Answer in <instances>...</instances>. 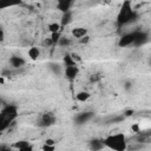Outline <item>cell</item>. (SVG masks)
I'll return each instance as SVG.
<instances>
[{
	"instance_id": "obj_4",
	"label": "cell",
	"mask_w": 151,
	"mask_h": 151,
	"mask_svg": "<svg viewBox=\"0 0 151 151\" xmlns=\"http://www.w3.org/2000/svg\"><path fill=\"white\" fill-rule=\"evenodd\" d=\"M57 122V117L53 112H42L38 118V125L41 127H50L54 125Z\"/></svg>"
},
{
	"instance_id": "obj_16",
	"label": "cell",
	"mask_w": 151,
	"mask_h": 151,
	"mask_svg": "<svg viewBox=\"0 0 151 151\" xmlns=\"http://www.w3.org/2000/svg\"><path fill=\"white\" fill-rule=\"evenodd\" d=\"M60 27H61V25L59 22H51V24H48V31L51 33H58V32H60Z\"/></svg>"
},
{
	"instance_id": "obj_7",
	"label": "cell",
	"mask_w": 151,
	"mask_h": 151,
	"mask_svg": "<svg viewBox=\"0 0 151 151\" xmlns=\"http://www.w3.org/2000/svg\"><path fill=\"white\" fill-rule=\"evenodd\" d=\"M25 63H26V60H25L22 57H19V55H12V57L9 58V64H11V66L14 67V68H20V67H22V66L25 65Z\"/></svg>"
},
{
	"instance_id": "obj_17",
	"label": "cell",
	"mask_w": 151,
	"mask_h": 151,
	"mask_svg": "<svg viewBox=\"0 0 151 151\" xmlns=\"http://www.w3.org/2000/svg\"><path fill=\"white\" fill-rule=\"evenodd\" d=\"M71 18H72V13L71 12H67V13H64L63 14V18H61V25H66L71 21Z\"/></svg>"
},
{
	"instance_id": "obj_1",
	"label": "cell",
	"mask_w": 151,
	"mask_h": 151,
	"mask_svg": "<svg viewBox=\"0 0 151 151\" xmlns=\"http://www.w3.org/2000/svg\"><path fill=\"white\" fill-rule=\"evenodd\" d=\"M103 143H104V146L110 149L111 151H126V146H127L125 134L122 132L111 133L106 136L103 139Z\"/></svg>"
},
{
	"instance_id": "obj_28",
	"label": "cell",
	"mask_w": 151,
	"mask_h": 151,
	"mask_svg": "<svg viewBox=\"0 0 151 151\" xmlns=\"http://www.w3.org/2000/svg\"><path fill=\"white\" fill-rule=\"evenodd\" d=\"M4 40V31H2V28H0V41H2Z\"/></svg>"
},
{
	"instance_id": "obj_21",
	"label": "cell",
	"mask_w": 151,
	"mask_h": 151,
	"mask_svg": "<svg viewBox=\"0 0 151 151\" xmlns=\"http://www.w3.org/2000/svg\"><path fill=\"white\" fill-rule=\"evenodd\" d=\"M41 151H55V146L54 145H46V144H44L41 146Z\"/></svg>"
},
{
	"instance_id": "obj_2",
	"label": "cell",
	"mask_w": 151,
	"mask_h": 151,
	"mask_svg": "<svg viewBox=\"0 0 151 151\" xmlns=\"http://www.w3.org/2000/svg\"><path fill=\"white\" fill-rule=\"evenodd\" d=\"M18 117V107L15 105H7L0 111V133L4 132Z\"/></svg>"
},
{
	"instance_id": "obj_24",
	"label": "cell",
	"mask_w": 151,
	"mask_h": 151,
	"mask_svg": "<svg viewBox=\"0 0 151 151\" xmlns=\"http://www.w3.org/2000/svg\"><path fill=\"white\" fill-rule=\"evenodd\" d=\"M90 39H91V38H90L88 35H85L84 38L79 39V42H80V44H83V45H85V44H87V42L90 41Z\"/></svg>"
},
{
	"instance_id": "obj_5",
	"label": "cell",
	"mask_w": 151,
	"mask_h": 151,
	"mask_svg": "<svg viewBox=\"0 0 151 151\" xmlns=\"http://www.w3.org/2000/svg\"><path fill=\"white\" fill-rule=\"evenodd\" d=\"M133 41H134V32H130V33L124 34V35L119 39L118 45H119L120 47H126V46L133 44Z\"/></svg>"
},
{
	"instance_id": "obj_8",
	"label": "cell",
	"mask_w": 151,
	"mask_h": 151,
	"mask_svg": "<svg viewBox=\"0 0 151 151\" xmlns=\"http://www.w3.org/2000/svg\"><path fill=\"white\" fill-rule=\"evenodd\" d=\"M71 34H72L73 38H77L79 40V39L84 38L85 35H87V28H85V27H74V28H72Z\"/></svg>"
},
{
	"instance_id": "obj_6",
	"label": "cell",
	"mask_w": 151,
	"mask_h": 151,
	"mask_svg": "<svg viewBox=\"0 0 151 151\" xmlns=\"http://www.w3.org/2000/svg\"><path fill=\"white\" fill-rule=\"evenodd\" d=\"M72 5H73V1H70V0H59L57 2V8L59 11H61L63 14H64V13L70 12Z\"/></svg>"
},
{
	"instance_id": "obj_20",
	"label": "cell",
	"mask_w": 151,
	"mask_h": 151,
	"mask_svg": "<svg viewBox=\"0 0 151 151\" xmlns=\"http://www.w3.org/2000/svg\"><path fill=\"white\" fill-rule=\"evenodd\" d=\"M101 77H103V76H101L100 73H98V72H97V73H93V74H91V76H90V80H91L92 83H96V81L100 80V79H101Z\"/></svg>"
},
{
	"instance_id": "obj_9",
	"label": "cell",
	"mask_w": 151,
	"mask_h": 151,
	"mask_svg": "<svg viewBox=\"0 0 151 151\" xmlns=\"http://www.w3.org/2000/svg\"><path fill=\"white\" fill-rule=\"evenodd\" d=\"M78 73H79L78 66H68V67L65 68V76H66V78L70 79V80H73V79L78 76Z\"/></svg>"
},
{
	"instance_id": "obj_13",
	"label": "cell",
	"mask_w": 151,
	"mask_h": 151,
	"mask_svg": "<svg viewBox=\"0 0 151 151\" xmlns=\"http://www.w3.org/2000/svg\"><path fill=\"white\" fill-rule=\"evenodd\" d=\"M90 97H91V94H90L87 91H80V92H78V93L76 94V99H77L79 103H85V101H87V100L90 99Z\"/></svg>"
},
{
	"instance_id": "obj_23",
	"label": "cell",
	"mask_w": 151,
	"mask_h": 151,
	"mask_svg": "<svg viewBox=\"0 0 151 151\" xmlns=\"http://www.w3.org/2000/svg\"><path fill=\"white\" fill-rule=\"evenodd\" d=\"M15 4H12V2H4V1H0V9H4V8H7V7H11V6H14Z\"/></svg>"
},
{
	"instance_id": "obj_22",
	"label": "cell",
	"mask_w": 151,
	"mask_h": 151,
	"mask_svg": "<svg viewBox=\"0 0 151 151\" xmlns=\"http://www.w3.org/2000/svg\"><path fill=\"white\" fill-rule=\"evenodd\" d=\"M70 55H71L72 60H73L76 64H78V63H80V61H81V58H80V55H79V54H77V53H71Z\"/></svg>"
},
{
	"instance_id": "obj_14",
	"label": "cell",
	"mask_w": 151,
	"mask_h": 151,
	"mask_svg": "<svg viewBox=\"0 0 151 151\" xmlns=\"http://www.w3.org/2000/svg\"><path fill=\"white\" fill-rule=\"evenodd\" d=\"M27 54H28V57L32 59V60H38V58H39V55H40V50L38 48V47H31V48H28V52H27Z\"/></svg>"
},
{
	"instance_id": "obj_12",
	"label": "cell",
	"mask_w": 151,
	"mask_h": 151,
	"mask_svg": "<svg viewBox=\"0 0 151 151\" xmlns=\"http://www.w3.org/2000/svg\"><path fill=\"white\" fill-rule=\"evenodd\" d=\"M92 117H93V113H92V112H83V113H80L76 119H77V122H78L79 124H83V123H86L87 120H90Z\"/></svg>"
},
{
	"instance_id": "obj_27",
	"label": "cell",
	"mask_w": 151,
	"mask_h": 151,
	"mask_svg": "<svg viewBox=\"0 0 151 151\" xmlns=\"http://www.w3.org/2000/svg\"><path fill=\"white\" fill-rule=\"evenodd\" d=\"M15 151H34V150H33L32 146H28V147H26V149H22V150H15Z\"/></svg>"
},
{
	"instance_id": "obj_3",
	"label": "cell",
	"mask_w": 151,
	"mask_h": 151,
	"mask_svg": "<svg viewBox=\"0 0 151 151\" xmlns=\"http://www.w3.org/2000/svg\"><path fill=\"white\" fill-rule=\"evenodd\" d=\"M136 17V13L132 8V5L130 1H124L120 9H119V13H118V17H117V21H118V25L122 26V25H125L130 21L133 20V18Z\"/></svg>"
},
{
	"instance_id": "obj_11",
	"label": "cell",
	"mask_w": 151,
	"mask_h": 151,
	"mask_svg": "<svg viewBox=\"0 0 151 151\" xmlns=\"http://www.w3.org/2000/svg\"><path fill=\"white\" fill-rule=\"evenodd\" d=\"M90 147H91L92 151H101L103 147H105V146H104L103 139H101V140H99V139H94V140H92V142L90 143Z\"/></svg>"
},
{
	"instance_id": "obj_29",
	"label": "cell",
	"mask_w": 151,
	"mask_h": 151,
	"mask_svg": "<svg viewBox=\"0 0 151 151\" xmlns=\"http://www.w3.org/2000/svg\"><path fill=\"white\" fill-rule=\"evenodd\" d=\"M4 81H5V80H4V78H2V77H0V84H4Z\"/></svg>"
},
{
	"instance_id": "obj_19",
	"label": "cell",
	"mask_w": 151,
	"mask_h": 151,
	"mask_svg": "<svg viewBox=\"0 0 151 151\" xmlns=\"http://www.w3.org/2000/svg\"><path fill=\"white\" fill-rule=\"evenodd\" d=\"M61 38V35H60V32H58V33H51V37H50V40L52 41V44H57L58 41H59V39Z\"/></svg>"
},
{
	"instance_id": "obj_15",
	"label": "cell",
	"mask_w": 151,
	"mask_h": 151,
	"mask_svg": "<svg viewBox=\"0 0 151 151\" xmlns=\"http://www.w3.org/2000/svg\"><path fill=\"white\" fill-rule=\"evenodd\" d=\"M28 146H31V144L27 140H18L13 144V147L17 149V150H22V149H26Z\"/></svg>"
},
{
	"instance_id": "obj_18",
	"label": "cell",
	"mask_w": 151,
	"mask_h": 151,
	"mask_svg": "<svg viewBox=\"0 0 151 151\" xmlns=\"http://www.w3.org/2000/svg\"><path fill=\"white\" fill-rule=\"evenodd\" d=\"M64 63H65L66 67H68V66H77V64L72 60V58H71L70 54H66V55L64 57Z\"/></svg>"
},
{
	"instance_id": "obj_10",
	"label": "cell",
	"mask_w": 151,
	"mask_h": 151,
	"mask_svg": "<svg viewBox=\"0 0 151 151\" xmlns=\"http://www.w3.org/2000/svg\"><path fill=\"white\" fill-rule=\"evenodd\" d=\"M146 40H147V34L145 32H139V31L134 32V41H133L134 45H137V46L138 45H142Z\"/></svg>"
},
{
	"instance_id": "obj_26",
	"label": "cell",
	"mask_w": 151,
	"mask_h": 151,
	"mask_svg": "<svg viewBox=\"0 0 151 151\" xmlns=\"http://www.w3.org/2000/svg\"><path fill=\"white\" fill-rule=\"evenodd\" d=\"M132 114H133V110H126L125 113H124L125 117H130V116H132Z\"/></svg>"
},
{
	"instance_id": "obj_25",
	"label": "cell",
	"mask_w": 151,
	"mask_h": 151,
	"mask_svg": "<svg viewBox=\"0 0 151 151\" xmlns=\"http://www.w3.org/2000/svg\"><path fill=\"white\" fill-rule=\"evenodd\" d=\"M44 144H46V145H54L55 144V142L52 139V138H47L46 140H45V143Z\"/></svg>"
}]
</instances>
